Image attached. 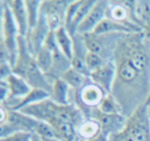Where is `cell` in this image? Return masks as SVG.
<instances>
[{
    "mask_svg": "<svg viewBox=\"0 0 150 141\" xmlns=\"http://www.w3.org/2000/svg\"><path fill=\"white\" fill-rule=\"evenodd\" d=\"M113 63L116 79L111 94L121 106L122 115L129 118L150 96V44L144 32L122 36Z\"/></svg>",
    "mask_w": 150,
    "mask_h": 141,
    "instance_id": "obj_1",
    "label": "cell"
},
{
    "mask_svg": "<svg viewBox=\"0 0 150 141\" xmlns=\"http://www.w3.org/2000/svg\"><path fill=\"white\" fill-rule=\"evenodd\" d=\"M13 73L25 79L32 89H41L52 94L53 83L40 70L36 62V57L29 52L28 45L25 42V37L23 36L18 37V54L16 63L13 65Z\"/></svg>",
    "mask_w": 150,
    "mask_h": 141,
    "instance_id": "obj_2",
    "label": "cell"
},
{
    "mask_svg": "<svg viewBox=\"0 0 150 141\" xmlns=\"http://www.w3.org/2000/svg\"><path fill=\"white\" fill-rule=\"evenodd\" d=\"M111 141H150V119L148 106H141L128 118L121 132L112 135Z\"/></svg>",
    "mask_w": 150,
    "mask_h": 141,
    "instance_id": "obj_3",
    "label": "cell"
},
{
    "mask_svg": "<svg viewBox=\"0 0 150 141\" xmlns=\"http://www.w3.org/2000/svg\"><path fill=\"white\" fill-rule=\"evenodd\" d=\"M107 92L103 89L95 84L91 78L87 81V83L79 90L71 89V98L70 104H74L83 112V115L87 119H91V113L93 110L99 108L100 103L105 98Z\"/></svg>",
    "mask_w": 150,
    "mask_h": 141,
    "instance_id": "obj_4",
    "label": "cell"
},
{
    "mask_svg": "<svg viewBox=\"0 0 150 141\" xmlns=\"http://www.w3.org/2000/svg\"><path fill=\"white\" fill-rule=\"evenodd\" d=\"M1 120H0V139H4L17 132H32L34 133L38 120L30 118L18 111H9L5 107L0 108Z\"/></svg>",
    "mask_w": 150,
    "mask_h": 141,
    "instance_id": "obj_5",
    "label": "cell"
},
{
    "mask_svg": "<svg viewBox=\"0 0 150 141\" xmlns=\"http://www.w3.org/2000/svg\"><path fill=\"white\" fill-rule=\"evenodd\" d=\"M1 44L7 47L8 53L11 55V65L16 63L18 54V37H20V32H18L17 24H16L15 18H13L12 11H11L9 5L7 1H1Z\"/></svg>",
    "mask_w": 150,
    "mask_h": 141,
    "instance_id": "obj_6",
    "label": "cell"
},
{
    "mask_svg": "<svg viewBox=\"0 0 150 141\" xmlns=\"http://www.w3.org/2000/svg\"><path fill=\"white\" fill-rule=\"evenodd\" d=\"M122 36H124V33H88L83 34V40H84V44L90 52L101 55L107 62H113L115 52H116V47L120 40L122 38Z\"/></svg>",
    "mask_w": 150,
    "mask_h": 141,
    "instance_id": "obj_7",
    "label": "cell"
},
{
    "mask_svg": "<svg viewBox=\"0 0 150 141\" xmlns=\"http://www.w3.org/2000/svg\"><path fill=\"white\" fill-rule=\"evenodd\" d=\"M107 17L144 32L142 25L136 16V1H109Z\"/></svg>",
    "mask_w": 150,
    "mask_h": 141,
    "instance_id": "obj_8",
    "label": "cell"
},
{
    "mask_svg": "<svg viewBox=\"0 0 150 141\" xmlns=\"http://www.w3.org/2000/svg\"><path fill=\"white\" fill-rule=\"evenodd\" d=\"M69 0H45L41 5V15L45 16L49 28L52 32H55L65 26V15L69 4Z\"/></svg>",
    "mask_w": 150,
    "mask_h": 141,
    "instance_id": "obj_9",
    "label": "cell"
},
{
    "mask_svg": "<svg viewBox=\"0 0 150 141\" xmlns=\"http://www.w3.org/2000/svg\"><path fill=\"white\" fill-rule=\"evenodd\" d=\"M91 119L98 121L101 128V133L108 137L121 132L127 125L128 120V118L122 113H104L99 108L92 111Z\"/></svg>",
    "mask_w": 150,
    "mask_h": 141,
    "instance_id": "obj_10",
    "label": "cell"
},
{
    "mask_svg": "<svg viewBox=\"0 0 150 141\" xmlns=\"http://www.w3.org/2000/svg\"><path fill=\"white\" fill-rule=\"evenodd\" d=\"M62 107L63 106L57 104V103H54L49 98V99H46V100H42V102H40V103L29 106V107L24 108V110L18 111V112L25 113V115L30 116V118L36 119V120H38V121L50 123V121L57 120V119L59 118Z\"/></svg>",
    "mask_w": 150,
    "mask_h": 141,
    "instance_id": "obj_11",
    "label": "cell"
},
{
    "mask_svg": "<svg viewBox=\"0 0 150 141\" xmlns=\"http://www.w3.org/2000/svg\"><path fill=\"white\" fill-rule=\"evenodd\" d=\"M108 5H109V1H107V0H96L92 9L90 11V13L84 18V21L78 28V34L83 36V34L93 33V30L98 28L99 24L107 17Z\"/></svg>",
    "mask_w": 150,
    "mask_h": 141,
    "instance_id": "obj_12",
    "label": "cell"
},
{
    "mask_svg": "<svg viewBox=\"0 0 150 141\" xmlns=\"http://www.w3.org/2000/svg\"><path fill=\"white\" fill-rule=\"evenodd\" d=\"M50 32L52 30L49 28V24H47L46 18H45L44 15H41L38 24L33 29H30L28 32V34L25 36V42L28 45V49L33 55H36L40 52V49L44 46L45 41H46V37L49 36Z\"/></svg>",
    "mask_w": 150,
    "mask_h": 141,
    "instance_id": "obj_13",
    "label": "cell"
},
{
    "mask_svg": "<svg viewBox=\"0 0 150 141\" xmlns=\"http://www.w3.org/2000/svg\"><path fill=\"white\" fill-rule=\"evenodd\" d=\"M50 98V94L46 92L45 90L41 89H32L28 95H25L21 99H8L1 103L3 107H5L9 111H21L24 108L29 107L32 104L40 103L42 100H46Z\"/></svg>",
    "mask_w": 150,
    "mask_h": 141,
    "instance_id": "obj_14",
    "label": "cell"
},
{
    "mask_svg": "<svg viewBox=\"0 0 150 141\" xmlns=\"http://www.w3.org/2000/svg\"><path fill=\"white\" fill-rule=\"evenodd\" d=\"M91 81L95 84H98L100 89H103L107 94H111L112 89L116 79V66L113 62H107L100 69L92 71L90 74Z\"/></svg>",
    "mask_w": 150,
    "mask_h": 141,
    "instance_id": "obj_15",
    "label": "cell"
},
{
    "mask_svg": "<svg viewBox=\"0 0 150 141\" xmlns=\"http://www.w3.org/2000/svg\"><path fill=\"white\" fill-rule=\"evenodd\" d=\"M74 38V52H73V58H71V67L75 69L76 71L84 74V75L90 77V71L86 65V58L88 54V49L84 44L82 34H75Z\"/></svg>",
    "mask_w": 150,
    "mask_h": 141,
    "instance_id": "obj_16",
    "label": "cell"
},
{
    "mask_svg": "<svg viewBox=\"0 0 150 141\" xmlns=\"http://www.w3.org/2000/svg\"><path fill=\"white\" fill-rule=\"evenodd\" d=\"M7 3L9 5L11 11H12L13 18H15L16 24H17L20 36L25 37L29 32V20H28V13H26L25 0H9Z\"/></svg>",
    "mask_w": 150,
    "mask_h": 141,
    "instance_id": "obj_17",
    "label": "cell"
},
{
    "mask_svg": "<svg viewBox=\"0 0 150 141\" xmlns=\"http://www.w3.org/2000/svg\"><path fill=\"white\" fill-rule=\"evenodd\" d=\"M4 82L8 84V89H9V98L8 99H21L25 95H28L29 91L32 90L28 82L21 77L16 75L15 73L11 74Z\"/></svg>",
    "mask_w": 150,
    "mask_h": 141,
    "instance_id": "obj_18",
    "label": "cell"
},
{
    "mask_svg": "<svg viewBox=\"0 0 150 141\" xmlns=\"http://www.w3.org/2000/svg\"><path fill=\"white\" fill-rule=\"evenodd\" d=\"M71 87L63 79H57L53 82V90L50 94V99L59 106L70 104Z\"/></svg>",
    "mask_w": 150,
    "mask_h": 141,
    "instance_id": "obj_19",
    "label": "cell"
},
{
    "mask_svg": "<svg viewBox=\"0 0 150 141\" xmlns=\"http://www.w3.org/2000/svg\"><path fill=\"white\" fill-rule=\"evenodd\" d=\"M76 132L83 140L91 141L99 135H101V128L99 123L93 119H84L79 125L76 127Z\"/></svg>",
    "mask_w": 150,
    "mask_h": 141,
    "instance_id": "obj_20",
    "label": "cell"
},
{
    "mask_svg": "<svg viewBox=\"0 0 150 141\" xmlns=\"http://www.w3.org/2000/svg\"><path fill=\"white\" fill-rule=\"evenodd\" d=\"M55 37H57V42H58L59 49L62 50L63 54L71 61V58H73V52H74L73 36L69 33L65 26H61L58 30H55Z\"/></svg>",
    "mask_w": 150,
    "mask_h": 141,
    "instance_id": "obj_21",
    "label": "cell"
},
{
    "mask_svg": "<svg viewBox=\"0 0 150 141\" xmlns=\"http://www.w3.org/2000/svg\"><path fill=\"white\" fill-rule=\"evenodd\" d=\"M95 3H96V0H82V4H80L79 9H78L76 16H75L73 24H71L70 28L67 29V32L73 37L78 33V28H79L80 24L84 21V18L87 17V15L90 13V11L92 9V7L95 5Z\"/></svg>",
    "mask_w": 150,
    "mask_h": 141,
    "instance_id": "obj_22",
    "label": "cell"
},
{
    "mask_svg": "<svg viewBox=\"0 0 150 141\" xmlns=\"http://www.w3.org/2000/svg\"><path fill=\"white\" fill-rule=\"evenodd\" d=\"M61 79H63V81H65L73 90H79L87 83V81L90 79V77L84 75V74L79 73V71H76L75 69L71 67L70 70H67L65 74H63Z\"/></svg>",
    "mask_w": 150,
    "mask_h": 141,
    "instance_id": "obj_23",
    "label": "cell"
},
{
    "mask_svg": "<svg viewBox=\"0 0 150 141\" xmlns=\"http://www.w3.org/2000/svg\"><path fill=\"white\" fill-rule=\"evenodd\" d=\"M34 57H36V62H37V65H38L40 70H41L45 75H47V74L50 73V70H52V66H53V53H52V50L44 45Z\"/></svg>",
    "mask_w": 150,
    "mask_h": 141,
    "instance_id": "obj_24",
    "label": "cell"
},
{
    "mask_svg": "<svg viewBox=\"0 0 150 141\" xmlns=\"http://www.w3.org/2000/svg\"><path fill=\"white\" fill-rule=\"evenodd\" d=\"M41 5L42 1H40V0H25L26 13H28L29 20V30L38 24L40 17H41Z\"/></svg>",
    "mask_w": 150,
    "mask_h": 141,
    "instance_id": "obj_25",
    "label": "cell"
},
{
    "mask_svg": "<svg viewBox=\"0 0 150 141\" xmlns=\"http://www.w3.org/2000/svg\"><path fill=\"white\" fill-rule=\"evenodd\" d=\"M99 110L104 113H122L121 106L119 104V102L115 99L112 94L105 95V98H104L103 102L99 106Z\"/></svg>",
    "mask_w": 150,
    "mask_h": 141,
    "instance_id": "obj_26",
    "label": "cell"
},
{
    "mask_svg": "<svg viewBox=\"0 0 150 141\" xmlns=\"http://www.w3.org/2000/svg\"><path fill=\"white\" fill-rule=\"evenodd\" d=\"M34 133L38 135L41 139H55V137L59 139L55 129L49 123H45V121H38L36 129H34Z\"/></svg>",
    "mask_w": 150,
    "mask_h": 141,
    "instance_id": "obj_27",
    "label": "cell"
},
{
    "mask_svg": "<svg viewBox=\"0 0 150 141\" xmlns=\"http://www.w3.org/2000/svg\"><path fill=\"white\" fill-rule=\"evenodd\" d=\"M105 63H107V61L104 60L101 55H99V54H96V53H92V52L88 50L87 58H86V65H87V69H88V71H90V74L92 73V71L100 69L101 66H104Z\"/></svg>",
    "mask_w": 150,
    "mask_h": 141,
    "instance_id": "obj_28",
    "label": "cell"
},
{
    "mask_svg": "<svg viewBox=\"0 0 150 141\" xmlns=\"http://www.w3.org/2000/svg\"><path fill=\"white\" fill-rule=\"evenodd\" d=\"M80 4H82V0H75V1H71L70 4H69L67 9H66V15H65V28L66 29H69L70 25L73 24Z\"/></svg>",
    "mask_w": 150,
    "mask_h": 141,
    "instance_id": "obj_29",
    "label": "cell"
},
{
    "mask_svg": "<svg viewBox=\"0 0 150 141\" xmlns=\"http://www.w3.org/2000/svg\"><path fill=\"white\" fill-rule=\"evenodd\" d=\"M0 141H33V133L32 132H17L4 139H0Z\"/></svg>",
    "mask_w": 150,
    "mask_h": 141,
    "instance_id": "obj_30",
    "label": "cell"
},
{
    "mask_svg": "<svg viewBox=\"0 0 150 141\" xmlns=\"http://www.w3.org/2000/svg\"><path fill=\"white\" fill-rule=\"evenodd\" d=\"M13 73V67L8 62H0V81H5Z\"/></svg>",
    "mask_w": 150,
    "mask_h": 141,
    "instance_id": "obj_31",
    "label": "cell"
},
{
    "mask_svg": "<svg viewBox=\"0 0 150 141\" xmlns=\"http://www.w3.org/2000/svg\"><path fill=\"white\" fill-rule=\"evenodd\" d=\"M91 141H111V140H109L108 136H105V135L101 133V135H99L98 137H95V139L91 140Z\"/></svg>",
    "mask_w": 150,
    "mask_h": 141,
    "instance_id": "obj_32",
    "label": "cell"
},
{
    "mask_svg": "<svg viewBox=\"0 0 150 141\" xmlns=\"http://www.w3.org/2000/svg\"><path fill=\"white\" fill-rule=\"evenodd\" d=\"M67 141H86V140H83L82 137H80L79 135H78V132H76V133H75L74 136H71V137H70V139H69Z\"/></svg>",
    "mask_w": 150,
    "mask_h": 141,
    "instance_id": "obj_33",
    "label": "cell"
},
{
    "mask_svg": "<svg viewBox=\"0 0 150 141\" xmlns=\"http://www.w3.org/2000/svg\"><path fill=\"white\" fill-rule=\"evenodd\" d=\"M33 141H42V139L38 136V135H36V133H33Z\"/></svg>",
    "mask_w": 150,
    "mask_h": 141,
    "instance_id": "obj_34",
    "label": "cell"
},
{
    "mask_svg": "<svg viewBox=\"0 0 150 141\" xmlns=\"http://www.w3.org/2000/svg\"><path fill=\"white\" fill-rule=\"evenodd\" d=\"M42 141H63V140H61V139H42Z\"/></svg>",
    "mask_w": 150,
    "mask_h": 141,
    "instance_id": "obj_35",
    "label": "cell"
},
{
    "mask_svg": "<svg viewBox=\"0 0 150 141\" xmlns=\"http://www.w3.org/2000/svg\"><path fill=\"white\" fill-rule=\"evenodd\" d=\"M146 40H148V38H146ZM148 41H149V44H150V40H148ZM146 106H150V96H149V99H148V103H146Z\"/></svg>",
    "mask_w": 150,
    "mask_h": 141,
    "instance_id": "obj_36",
    "label": "cell"
},
{
    "mask_svg": "<svg viewBox=\"0 0 150 141\" xmlns=\"http://www.w3.org/2000/svg\"><path fill=\"white\" fill-rule=\"evenodd\" d=\"M148 115H149V119H150V106H148Z\"/></svg>",
    "mask_w": 150,
    "mask_h": 141,
    "instance_id": "obj_37",
    "label": "cell"
},
{
    "mask_svg": "<svg viewBox=\"0 0 150 141\" xmlns=\"http://www.w3.org/2000/svg\"><path fill=\"white\" fill-rule=\"evenodd\" d=\"M148 24H150V13H149V17H148Z\"/></svg>",
    "mask_w": 150,
    "mask_h": 141,
    "instance_id": "obj_38",
    "label": "cell"
}]
</instances>
